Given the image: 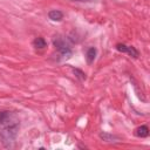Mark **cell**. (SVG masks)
<instances>
[{"mask_svg":"<svg viewBox=\"0 0 150 150\" xmlns=\"http://www.w3.org/2000/svg\"><path fill=\"white\" fill-rule=\"evenodd\" d=\"M12 120V114L9 111H0V124H7Z\"/></svg>","mask_w":150,"mask_h":150,"instance_id":"obj_6","label":"cell"},{"mask_svg":"<svg viewBox=\"0 0 150 150\" xmlns=\"http://www.w3.org/2000/svg\"><path fill=\"white\" fill-rule=\"evenodd\" d=\"M73 1H77V2H94L95 0H73Z\"/></svg>","mask_w":150,"mask_h":150,"instance_id":"obj_11","label":"cell"},{"mask_svg":"<svg viewBox=\"0 0 150 150\" xmlns=\"http://www.w3.org/2000/svg\"><path fill=\"white\" fill-rule=\"evenodd\" d=\"M74 73H75V74H77L76 76H77V77H80L81 80H84V79H86V74H84L83 71H81V70H79V69H74Z\"/></svg>","mask_w":150,"mask_h":150,"instance_id":"obj_10","label":"cell"},{"mask_svg":"<svg viewBox=\"0 0 150 150\" xmlns=\"http://www.w3.org/2000/svg\"><path fill=\"white\" fill-rule=\"evenodd\" d=\"M48 18L53 21H61L63 19V13L61 11H57V9H53L48 13Z\"/></svg>","mask_w":150,"mask_h":150,"instance_id":"obj_5","label":"cell"},{"mask_svg":"<svg viewBox=\"0 0 150 150\" xmlns=\"http://www.w3.org/2000/svg\"><path fill=\"white\" fill-rule=\"evenodd\" d=\"M116 49L118 52L127 53L128 55H130L132 57H137L138 56V50L132 46H127V45H123V43H118V45H116Z\"/></svg>","mask_w":150,"mask_h":150,"instance_id":"obj_3","label":"cell"},{"mask_svg":"<svg viewBox=\"0 0 150 150\" xmlns=\"http://www.w3.org/2000/svg\"><path fill=\"white\" fill-rule=\"evenodd\" d=\"M53 43H54L55 48L60 52V54H61L63 57L68 59V57L71 56V49H70V47L64 42V40H62L61 38H55V39L53 40Z\"/></svg>","mask_w":150,"mask_h":150,"instance_id":"obj_2","label":"cell"},{"mask_svg":"<svg viewBox=\"0 0 150 150\" xmlns=\"http://www.w3.org/2000/svg\"><path fill=\"white\" fill-rule=\"evenodd\" d=\"M136 135L138 137H148L149 136V128L146 125H141L136 129Z\"/></svg>","mask_w":150,"mask_h":150,"instance_id":"obj_7","label":"cell"},{"mask_svg":"<svg viewBox=\"0 0 150 150\" xmlns=\"http://www.w3.org/2000/svg\"><path fill=\"white\" fill-rule=\"evenodd\" d=\"M19 128H20L19 122H11V123L5 124V127L0 130V141L4 146L9 148L13 145L18 136Z\"/></svg>","mask_w":150,"mask_h":150,"instance_id":"obj_1","label":"cell"},{"mask_svg":"<svg viewBox=\"0 0 150 150\" xmlns=\"http://www.w3.org/2000/svg\"><path fill=\"white\" fill-rule=\"evenodd\" d=\"M100 137H101V138H103V141H105V142H111L112 139H115V138H116L115 136H111V135H108V134H101V135H100Z\"/></svg>","mask_w":150,"mask_h":150,"instance_id":"obj_9","label":"cell"},{"mask_svg":"<svg viewBox=\"0 0 150 150\" xmlns=\"http://www.w3.org/2000/svg\"><path fill=\"white\" fill-rule=\"evenodd\" d=\"M96 53H97V50H96L95 47H90L87 50V53H86V60H87V63L88 64H91L94 62V60L96 57Z\"/></svg>","mask_w":150,"mask_h":150,"instance_id":"obj_4","label":"cell"},{"mask_svg":"<svg viewBox=\"0 0 150 150\" xmlns=\"http://www.w3.org/2000/svg\"><path fill=\"white\" fill-rule=\"evenodd\" d=\"M33 45H34V47L38 48V49H43V48L47 46V42H46V40H45L43 38H36V39L33 41Z\"/></svg>","mask_w":150,"mask_h":150,"instance_id":"obj_8","label":"cell"}]
</instances>
